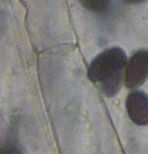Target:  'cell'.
<instances>
[{
  "label": "cell",
  "instance_id": "1",
  "mask_svg": "<svg viewBox=\"0 0 148 154\" xmlns=\"http://www.w3.org/2000/svg\"><path fill=\"white\" fill-rule=\"evenodd\" d=\"M126 65L127 57L123 49H105L93 60L88 69V77L92 82L100 84L107 96H113L125 82Z\"/></svg>",
  "mask_w": 148,
  "mask_h": 154
},
{
  "label": "cell",
  "instance_id": "2",
  "mask_svg": "<svg viewBox=\"0 0 148 154\" xmlns=\"http://www.w3.org/2000/svg\"><path fill=\"white\" fill-rule=\"evenodd\" d=\"M148 78V51H138L127 60L125 84L129 88L142 85Z\"/></svg>",
  "mask_w": 148,
  "mask_h": 154
},
{
  "label": "cell",
  "instance_id": "3",
  "mask_svg": "<svg viewBox=\"0 0 148 154\" xmlns=\"http://www.w3.org/2000/svg\"><path fill=\"white\" fill-rule=\"evenodd\" d=\"M126 108L130 119L135 124L144 126L148 124V97L142 91H133L129 94Z\"/></svg>",
  "mask_w": 148,
  "mask_h": 154
},
{
  "label": "cell",
  "instance_id": "4",
  "mask_svg": "<svg viewBox=\"0 0 148 154\" xmlns=\"http://www.w3.org/2000/svg\"><path fill=\"white\" fill-rule=\"evenodd\" d=\"M78 1L87 10L96 14L107 13L112 5V0H78Z\"/></svg>",
  "mask_w": 148,
  "mask_h": 154
},
{
  "label": "cell",
  "instance_id": "5",
  "mask_svg": "<svg viewBox=\"0 0 148 154\" xmlns=\"http://www.w3.org/2000/svg\"><path fill=\"white\" fill-rule=\"evenodd\" d=\"M0 154H23V150L16 142L8 141L0 145Z\"/></svg>",
  "mask_w": 148,
  "mask_h": 154
},
{
  "label": "cell",
  "instance_id": "6",
  "mask_svg": "<svg viewBox=\"0 0 148 154\" xmlns=\"http://www.w3.org/2000/svg\"><path fill=\"white\" fill-rule=\"evenodd\" d=\"M124 3L128 4V5H137V4H141L143 2L147 1V0H123Z\"/></svg>",
  "mask_w": 148,
  "mask_h": 154
}]
</instances>
